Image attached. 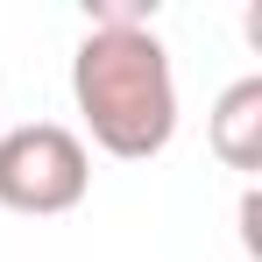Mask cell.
Returning <instances> with one entry per match:
<instances>
[{"instance_id": "1", "label": "cell", "mask_w": 262, "mask_h": 262, "mask_svg": "<svg viewBox=\"0 0 262 262\" xmlns=\"http://www.w3.org/2000/svg\"><path fill=\"white\" fill-rule=\"evenodd\" d=\"M71 99L85 114V135L121 156L149 163L177 135V71L156 29H85L71 57Z\"/></svg>"}, {"instance_id": "3", "label": "cell", "mask_w": 262, "mask_h": 262, "mask_svg": "<svg viewBox=\"0 0 262 262\" xmlns=\"http://www.w3.org/2000/svg\"><path fill=\"white\" fill-rule=\"evenodd\" d=\"M206 142H213V156L227 170H262V78H234L213 99Z\"/></svg>"}, {"instance_id": "4", "label": "cell", "mask_w": 262, "mask_h": 262, "mask_svg": "<svg viewBox=\"0 0 262 262\" xmlns=\"http://www.w3.org/2000/svg\"><path fill=\"white\" fill-rule=\"evenodd\" d=\"M85 29H156V0H85Z\"/></svg>"}, {"instance_id": "2", "label": "cell", "mask_w": 262, "mask_h": 262, "mask_svg": "<svg viewBox=\"0 0 262 262\" xmlns=\"http://www.w3.org/2000/svg\"><path fill=\"white\" fill-rule=\"evenodd\" d=\"M92 191V149L64 121H21L0 135V206L7 213H71Z\"/></svg>"}]
</instances>
